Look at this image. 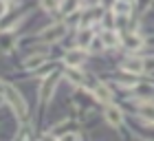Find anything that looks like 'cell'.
Wrapping results in <instances>:
<instances>
[{
    "instance_id": "cell-1",
    "label": "cell",
    "mask_w": 154,
    "mask_h": 141,
    "mask_svg": "<svg viewBox=\"0 0 154 141\" xmlns=\"http://www.w3.org/2000/svg\"><path fill=\"white\" fill-rule=\"evenodd\" d=\"M2 97H5V104L11 106V110L16 112L18 119H26V104L22 99V95H20L9 82H2Z\"/></svg>"
},
{
    "instance_id": "cell-2",
    "label": "cell",
    "mask_w": 154,
    "mask_h": 141,
    "mask_svg": "<svg viewBox=\"0 0 154 141\" xmlns=\"http://www.w3.org/2000/svg\"><path fill=\"white\" fill-rule=\"evenodd\" d=\"M64 33H66L64 22H55V24H51V27H46L44 31H40V38L44 40V42H55V40H60Z\"/></svg>"
},
{
    "instance_id": "cell-3",
    "label": "cell",
    "mask_w": 154,
    "mask_h": 141,
    "mask_svg": "<svg viewBox=\"0 0 154 141\" xmlns=\"http://www.w3.org/2000/svg\"><path fill=\"white\" fill-rule=\"evenodd\" d=\"M103 117H106V124H110V126H121V124H123V112L119 110L117 106H112V104L106 106Z\"/></svg>"
},
{
    "instance_id": "cell-4",
    "label": "cell",
    "mask_w": 154,
    "mask_h": 141,
    "mask_svg": "<svg viewBox=\"0 0 154 141\" xmlns=\"http://www.w3.org/2000/svg\"><path fill=\"white\" fill-rule=\"evenodd\" d=\"M121 42H123V46L128 49V51H139V49L143 46V38L137 35V33H123Z\"/></svg>"
},
{
    "instance_id": "cell-5",
    "label": "cell",
    "mask_w": 154,
    "mask_h": 141,
    "mask_svg": "<svg viewBox=\"0 0 154 141\" xmlns=\"http://www.w3.org/2000/svg\"><path fill=\"white\" fill-rule=\"evenodd\" d=\"M121 68L125 70V73H143V60L141 58H128V60H123V64Z\"/></svg>"
},
{
    "instance_id": "cell-6",
    "label": "cell",
    "mask_w": 154,
    "mask_h": 141,
    "mask_svg": "<svg viewBox=\"0 0 154 141\" xmlns=\"http://www.w3.org/2000/svg\"><path fill=\"white\" fill-rule=\"evenodd\" d=\"M53 88H55V75H48L46 80H44V84H42V93H40L42 102H48V99H51Z\"/></svg>"
},
{
    "instance_id": "cell-7",
    "label": "cell",
    "mask_w": 154,
    "mask_h": 141,
    "mask_svg": "<svg viewBox=\"0 0 154 141\" xmlns=\"http://www.w3.org/2000/svg\"><path fill=\"white\" fill-rule=\"evenodd\" d=\"M64 60H66V64H68V66H79V64H84L86 55H84L82 51H68V53L64 55Z\"/></svg>"
},
{
    "instance_id": "cell-8",
    "label": "cell",
    "mask_w": 154,
    "mask_h": 141,
    "mask_svg": "<svg viewBox=\"0 0 154 141\" xmlns=\"http://www.w3.org/2000/svg\"><path fill=\"white\" fill-rule=\"evenodd\" d=\"M93 40H95V35H93V31H90V29H82L79 35H77V44L84 46V49H88L90 44H93Z\"/></svg>"
},
{
    "instance_id": "cell-9",
    "label": "cell",
    "mask_w": 154,
    "mask_h": 141,
    "mask_svg": "<svg viewBox=\"0 0 154 141\" xmlns=\"http://www.w3.org/2000/svg\"><path fill=\"white\" fill-rule=\"evenodd\" d=\"M64 75H66V80L71 82V84H75V86H82V84H84V75L77 70V66H71Z\"/></svg>"
},
{
    "instance_id": "cell-10",
    "label": "cell",
    "mask_w": 154,
    "mask_h": 141,
    "mask_svg": "<svg viewBox=\"0 0 154 141\" xmlns=\"http://www.w3.org/2000/svg\"><path fill=\"white\" fill-rule=\"evenodd\" d=\"M95 97H97L99 102L106 104V102L112 99V93H110V88H108V86H103V84H97V86H95Z\"/></svg>"
},
{
    "instance_id": "cell-11",
    "label": "cell",
    "mask_w": 154,
    "mask_h": 141,
    "mask_svg": "<svg viewBox=\"0 0 154 141\" xmlns=\"http://www.w3.org/2000/svg\"><path fill=\"white\" fill-rule=\"evenodd\" d=\"M139 115H141V119H145L148 124H154V106L152 104H143L141 110H139Z\"/></svg>"
},
{
    "instance_id": "cell-12",
    "label": "cell",
    "mask_w": 154,
    "mask_h": 141,
    "mask_svg": "<svg viewBox=\"0 0 154 141\" xmlns=\"http://www.w3.org/2000/svg\"><path fill=\"white\" fill-rule=\"evenodd\" d=\"M42 64H44V58H42V55H31V58L24 60V68H38Z\"/></svg>"
},
{
    "instance_id": "cell-13",
    "label": "cell",
    "mask_w": 154,
    "mask_h": 141,
    "mask_svg": "<svg viewBox=\"0 0 154 141\" xmlns=\"http://www.w3.org/2000/svg\"><path fill=\"white\" fill-rule=\"evenodd\" d=\"M101 38H103V44H106V46H117V44H119V42H121V40H119V38H117V33H115L112 29H110L108 33H103V35H101Z\"/></svg>"
},
{
    "instance_id": "cell-14",
    "label": "cell",
    "mask_w": 154,
    "mask_h": 141,
    "mask_svg": "<svg viewBox=\"0 0 154 141\" xmlns=\"http://www.w3.org/2000/svg\"><path fill=\"white\" fill-rule=\"evenodd\" d=\"M77 7H79V0H62V11L64 13L77 11Z\"/></svg>"
},
{
    "instance_id": "cell-15",
    "label": "cell",
    "mask_w": 154,
    "mask_h": 141,
    "mask_svg": "<svg viewBox=\"0 0 154 141\" xmlns=\"http://www.w3.org/2000/svg\"><path fill=\"white\" fill-rule=\"evenodd\" d=\"M143 73H154V55L143 58Z\"/></svg>"
},
{
    "instance_id": "cell-16",
    "label": "cell",
    "mask_w": 154,
    "mask_h": 141,
    "mask_svg": "<svg viewBox=\"0 0 154 141\" xmlns=\"http://www.w3.org/2000/svg\"><path fill=\"white\" fill-rule=\"evenodd\" d=\"M115 11H119V13H130V2L128 0H117V5H115Z\"/></svg>"
},
{
    "instance_id": "cell-17",
    "label": "cell",
    "mask_w": 154,
    "mask_h": 141,
    "mask_svg": "<svg viewBox=\"0 0 154 141\" xmlns=\"http://www.w3.org/2000/svg\"><path fill=\"white\" fill-rule=\"evenodd\" d=\"M42 7L46 11H53V9H57V0H42Z\"/></svg>"
},
{
    "instance_id": "cell-18",
    "label": "cell",
    "mask_w": 154,
    "mask_h": 141,
    "mask_svg": "<svg viewBox=\"0 0 154 141\" xmlns=\"http://www.w3.org/2000/svg\"><path fill=\"white\" fill-rule=\"evenodd\" d=\"M60 141H79V135H75V132H68V135H64Z\"/></svg>"
},
{
    "instance_id": "cell-19",
    "label": "cell",
    "mask_w": 154,
    "mask_h": 141,
    "mask_svg": "<svg viewBox=\"0 0 154 141\" xmlns=\"http://www.w3.org/2000/svg\"><path fill=\"white\" fill-rule=\"evenodd\" d=\"M101 5H103V7H115L117 0H101Z\"/></svg>"
},
{
    "instance_id": "cell-20",
    "label": "cell",
    "mask_w": 154,
    "mask_h": 141,
    "mask_svg": "<svg viewBox=\"0 0 154 141\" xmlns=\"http://www.w3.org/2000/svg\"><path fill=\"white\" fill-rule=\"evenodd\" d=\"M42 141H57V139H55V135H44Z\"/></svg>"
},
{
    "instance_id": "cell-21",
    "label": "cell",
    "mask_w": 154,
    "mask_h": 141,
    "mask_svg": "<svg viewBox=\"0 0 154 141\" xmlns=\"http://www.w3.org/2000/svg\"><path fill=\"white\" fill-rule=\"evenodd\" d=\"M2 2H9V0H2Z\"/></svg>"
}]
</instances>
